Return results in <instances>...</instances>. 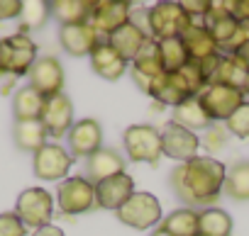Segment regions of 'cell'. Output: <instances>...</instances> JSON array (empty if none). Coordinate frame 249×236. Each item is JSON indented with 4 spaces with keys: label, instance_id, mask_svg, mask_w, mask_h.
Wrapping results in <instances>:
<instances>
[{
    "label": "cell",
    "instance_id": "obj_1",
    "mask_svg": "<svg viewBox=\"0 0 249 236\" xmlns=\"http://www.w3.org/2000/svg\"><path fill=\"white\" fill-rule=\"evenodd\" d=\"M227 168L213 156H196L171 173V188L188 207H210L225 188Z\"/></svg>",
    "mask_w": 249,
    "mask_h": 236
},
{
    "label": "cell",
    "instance_id": "obj_2",
    "mask_svg": "<svg viewBox=\"0 0 249 236\" xmlns=\"http://www.w3.org/2000/svg\"><path fill=\"white\" fill-rule=\"evenodd\" d=\"M191 17L183 13L181 3H171V0H161V3L152 5L147 10V27L144 32L157 39V42H164V39H178L188 27H191Z\"/></svg>",
    "mask_w": 249,
    "mask_h": 236
},
{
    "label": "cell",
    "instance_id": "obj_3",
    "mask_svg": "<svg viewBox=\"0 0 249 236\" xmlns=\"http://www.w3.org/2000/svg\"><path fill=\"white\" fill-rule=\"evenodd\" d=\"M37 44L30 34L18 32L10 37L0 39V63H3V73L10 76H27L30 68L37 61Z\"/></svg>",
    "mask_w": 249,
    "mask_h": 236
},
{
    "label": "cell",
    "instance_id": "obj_4",
    "mask_svg": "<svg viewBox=\"0 0 249 236\" xmlns=\"http://www.w3.org/2000/svg\"><path fill=\"white\" fill-rule=\"evenodd\" d=\"M122 144L127 151L130 161L135 163H152L157 166L159 158L164 156L161 151V132L152 125H132L124 129Z\"/></svg>",
    "mask_w": 249,
    "mask_h": 236
},
{
    "label": "cell",
    "instance_id": "obj_5",
    "mask_svg": "<svg viewBox=\"0 0 249 236\" xmlns=\"http://www.w3.org/2000/svg\"><path fill=\"white\" fill-rule=\"evenodd\" d=\"M203 110L208 112L210 122H227L230 117L247 102V95L244 90H237V88H230V85H222V83H208L200 95H198Z\"/></svg>",
    "mask_w": 249,
    "mask_h": 236
},
{
    "label": "cell",
    "instance_id": "obj_6",
    "mask_svg": "<svg viewBox=\"0 0 249 236\" xmlns=\"http://www.w3.org/2000/svg\"><path fill=\"white\" fill-rule=\"evenodd\" d=\"M56 205L64 214H83L98 207L95 197V185L86 175H71L64 178L56 188Z\"/></svg>",
    "mask_w": 249,
    "mask_h": 236
},
{
    "label": "cell",
    "instance_id": "obj_7",
    "mask_svg": "<svg viewBox=\"0 0 249 236\" xmlns=\"http://www.w3.org/2000/svg\"><path fill=\"white\" fill-rule=\"evenodd\" d=\"M115 214L124 226L144 231L161 221V202L152 192H135Z\"/></svg>",
    "mask_w": 249,
    "mask_h": 236
},
{
    "label": "cell",
    "instance_id": "obj_8",
    "mask_svg": "<svg viewBox=\"0 0 249 236\" xmlns=\"http://www.w3.org/2000/svg\"><path fill=\"white\" fill-rule=\"evenodd\" d=\"M15 214L25 221V226L30 229H42L47 224H52V214H54V197L44 190V188H27L20 192L18 205H15Z\"/></svg>",
    "mask_w": 249,
    "mask_h": 236
},
{
    "label": "cell",
    "instance_id": "obj_9",
    "mask_svg": "<svg viewBox=\"0 0 249 236\" xmlns=\"http://www.w3.org/2000/svg\"><path fill=\"white\" fill-rule=\"evenodd\" d=\"M198 149H200V137L178 127L176 122H166L164 129H161V151L164 156L178 161V163H188L191 158L198 156Z\"/></svg>",
    "mask_w": 249,
    "mask_h": 236
},
{
    "label": "cell",
    "instance_id": "obj_10",
    "mask_svg": "<svg viewBox=\"0 0 249 236\" xmlns=\"http://www.w3.org/2000/svg\"><path fill=\"white\" fill-rule=\"evenodd\" d=\"M71 163H73L71 151H66L64 146H59L54 142H47L35 154L32 168H35V175L39 180H64L69 175Z\"/></svg>",
    "mask_w": 249,
    "mask_h": 236
},
{
    "label": "cell",
    "instance_id": "obj_11",
    "mask_svg": "<svg viewBox=\"0 0 249 236\" xmlns=\"http://www.w3.org/2000/svg\"><path fill=\"white\" fill-rule=\"evenodd\" d=\"M130 20H132V5L124 3V0H95L93 3L90 25L95 27L98 34H105V39Z\"/></svg>",
    "mask_w": 249,
    "mask_h": 236
},
{
    "label": "cell",
    "instance_id": "obj_12",
    "mask_svg": "<svg viewBox=\"0 0 249 236\" xmlns=\"http://www.w3.org/2000/svg\"><path fill=\"white\" fill-rule=\"evenodd\" d=\"M30 88H35L44 97H54L64 93V66L54 56H39L27 73Z\"/></svg>",
    "mask_w": 249,
    "mask_h": 236
},
{
    "label": "cell",
    "instance_id": "obj_13",
    "mask_svg": "<svg viewBox=\"0 0 249 236\" xmlns=\"http://www.w3.org/2000/svg\"><path fill=\"white\" fill-rule=\"evenodd\" d=\"M39 122L44 125L49 137H54V139L66 137L69 129L73 127V102L69 100V95L59 93L54 97H47Z\"/></svg>",
    "mask_w": 249,
    "mask_h": 236
},
{
    "label": "cell",
    "instance_id": "obj_14",
    "mask_svg": "<svg viewBox=\"0 0 249 236\" xmlns=\"http://www.w3.org/2000/svg\"><path fill=\"white\" fill-rule=\"evenodd\" d=\"M69 139V149H71V156L73 158H88L93 156L98 149H103V129H100V122L98 120H78L73 122V127L69 129L66 134Z\"/></svg>",
    "mask_w": 249,
    "mask_h": 236
},
{
    "label": "cell",
    "instance_id": "obj_15",
    "mask_svg": "<svg viewBox=\"0 0 249 236\" xmlns=\"http://www.w3.org/2000/svg\"><path fill=\"white\" fill-rule=\"evenodd\" d=\"M132 195H135V180L127 173H117L112 178H105V180L95 183L98 207H103V209H115L117 212Z\"/></svg>",
    "mask_w": 249,
    "mask_h": 236
},
{
    "label": "cell",
    "instance_id": "obj_16",
    "mask_svg": "<svg viewBox=\"0 0 249 236\" xmlns=\"http://www.w3.org/2000/svg\"><path fill=\"white\" fill-rule=\"evenodd\" d=\"M203 25L213 34V39L220 47V54L230 49V42L234 39V32L239 27V20L230 13V3H213L210 13L203 17Z\"/></svg>",
    "mask_w": 249,
    "mask_h": 236
},
{
    "label": "cell",
    "instance_id": "obj_17",
    "mask_svg": "<svg viewBox=\"0 0 249 236\" xmlns=\"http://www.w3.org/2000/svg\"><path fill=\"white\" fill-rule=\"evenodd\" d=\"M100 42V34L95 32V27L90 22H83V25H69V27H61L59 32V44L66 54L71 56H90V51L98 47Z\"/></svg>",
    "mask_w": 249,
    "mask_h": 236
},
{
    "label": "cell",
    "instance_id": "obj_18",
    "mask_svg": "<svg viewBox=\"0 0 249 236\" xmlns=\"http://www.w3.org/2000/svg\"><path fill=\"white\" fill-rule=\"evenodd\" d=\"M147 95H152V97H154L159 105H164V107H176V105H181L183 100L193 97L191 90H188V85L183 83V78L178 76V71H176V73L164 71L161 76H157V78L152 80Z\"/></svg>",
    "mask_w": 249,
    "mask_h": 236
},
{
    "label": "cell",
    "instance_id": "obj_19",
    "mask_svg": "<svg viewBox=\"0 0 249 236\" xmlns=\"http://www.w3.org/2000/svg\"><path fill=\"white\" fill-rule=\"evenodd\" d=\"M90 68L105 80H117L127 71V61L122 59V54L107 39H100L98 47L90 51Z\"/></svg>",
    "mask_w": 249,
    "mask_h": 236
},
{
    "label": "cell",
    "instance_id": "obj_20",
    "mask_svg": "<svg viewBox=\"0 0 249 236\" xmlns=\"http://www.w3.org/2000/svg\"><path fill=\"white\" fill-rule=\"evenodd\" d=\"M147 32H144V27H140L135 20H130L127 25H122L120 30H115L110 37H107V42L122 54V59L124 61H135V56L140 54V49L144 47V42H147Z\"/></svg>",
    "mask_w": 249,
    "mask_h": 236
},
{
    "label": "cell",
    "instance_id": "obj_21",
    "mask_svg": "<svg viewBox=\"0 0 249 236\" xmlns=\"http://www.w3.org/2000/svg\"><path fill=\"white\" fill-rule=\"evenodd\" d=\"M181 42L191 56V61H203L208 56H215L220 54V47L217 42L213 39V34L208 32V27L203 22H191V27L181 34Z\"/></svg>",
    "mask_w": 249,
    "mask_h": 236
},
{
    "label": "cell",
    "instance_id": "obj_22",
    "mask_svg": "<svg viewBox=\"0 0 249 236\" xmlns=\"http://www.w3.org/2000/svg\"><path fill=\"white\" fill-rule=\"evenodd\" d=\"M117 173H124V161L115 149H98L93 156H88L86 163V178L95 185L105 178H112Z\"/></svg>",
    "mask_w": 249,
    "mask_h": 236
},
{
    "label": "cell",
    "instance_id": "obj_23",
    "mask_svg": "<svg viewBox=\"0 0 249 236\" xmlns=\"http://www.w3.org/2000/svg\"><path fill=\"white\" fill-rule=\"evenodd\" d=\"M49 13L54 20L61 22V27L83 25L90 22L93 0H54V3H49Z\"/></svg>",
    "mask_w": 249,
    "mask_h": 236
},
{
    "label": "cell",
    "instance_id": "obj_24",
    "mask_svg": "<svg viewBox=\"0 0 249 236\" xmlns=\"http://www.w3.org/2000/svg\"><path fill=\"white\" fill-rule=\"evenodd\" d=\"M171 122H176L178 127H183V129H188V132H193V134H196V129H210V127H213V122H210L208 112L203 110L198 95H196V97H188V100H183L181 105L174 107Z\"/></svg>",
    "mask_w": 249,
    "mask_h": 236
},
{
    "label": "cell",
    "instance_id": "obj_25",
    "mask_svg": "<svg viewBox=\"0 0 249 236\" xmlns=\"http://www.w3.org/2000/svg\"><path fill=\"white\" fill-rule=\"evenodd\" d=\"M44 95H39L35 88L25 85L15 93L13 97V114L15 122H30V120H39L42 110H44Z\"/></svg>",
    "mask_w": 249,
    "mask_h": 236
},
{
    "label": "cell",
    "instance_id": "obj_26",
    "mask_svg": "<svg viewBox=\"0 0 249 236\" xmlns=\"http://www.w3.org/2000/svg\"><path fill=\"white\" fill-rule=\"evenodd\" d=\"M161 229L171 236H200V212H196L193 207H181L164 217Z\"/></svg>",
    "mask_w": 249,
    "mask_h": 236
},
{
    "label": "cell",
    "instance_id": "obj_27",
    "mask_svg": "<svg viewBox=\"0 0 249 236\" xmlns=\"http://www.w3.org/2000/svg\"><path fill=\"white\" fill-rule=\"evenodd\" d=\"M247 76H249V68H247L234 54H222L213 83H222V85H230V88L244 90V85H247Z\"/></svg>",
    "mask_w": 249,
    "mask_h": 236
},
{
    "label": "cell",
    "instance_id": "obj_28",
    "mask_svg": "<svg viewBox=\"0 0 249 236\" xmlns=\"http://www.w3.org/2000/svg\"><path fill=\"white\" fill-rule=\"evenodd\" d=\"M13 137H15L18 149L37 154L47 144V137L49 134H47V129H44V125L39 120H30V122H15Z\"/></svg>",
    "mask_w": 249,
    "mask_h": 236
},
{
    "label": "cell",
    "instance_id": "obj_29",
    "mask_svg": "<svg viewBox=\"0 0 249 236\" xmlns=\"http://www.w3.org/2000/svg\"><path fill=\"white\" fill-rule=\"evenodd\" d=\"M132 71H137V73H142V76H147V78H152V80L164 73L161 51H159V42H157V39L147 37L144 47L140 49V54H137L135 61H132Z\"/></svg>",
    "mask_w": 249,
    "mask_h": 236
},
{
    "label": "cell",
    "instance_id": "obj_30",
    "mask_svg": "<svg viewBox=\"0 0 249 236\" xmlns=\"http://www.w3.org/2000/svg\"><path fill=\"white\" fill-rule=\"evenodd\" d=\"M232 217L220 207H208L200 212V236H230Z\"/></svg>",
    "mask_w": 249,
    "mask_h": 236
},
{
    "label": "cell",
    "instance_id": "obj_31",
    "mask_svg": "<svg viewBox=\"0 0 249 236\" xmlns=\"http://www.w3.org/2000/svg\"><path fill=\"white\" fill-rule=\"evenodd\" d=\"M232 200L247 202L249 200V161H239L227 171L225 188H222Z\"/></svg>",
    "mask_w": 249,
    "mask_h": 236
},
{
    "label": "cell",
    "instance_id": "obj_32",
    "mask_svg": "<svg viewBox=\"0 0 249 236\" xmlns=\"http://www.w3.org/2000/svg\"><path fill=\"white\" fill-rule=\"evenodd\" d=\"M159 51H161L164 71H169V73L181 71V68L191 61V56H188V51H186L181 37H178V39H164V42H159Z\"/></svg>",
    "mask_w": 249,
    "mask_h": 236
},
{
    "label": "cell",
    "instance_id": "obj_33",
    "mask_svg": "<svg viewBox=\"0 0 249 236\" xmlns=\"http://www.w3.org/2000/svg\"><path fill=\"white\" fill-rule=\"evenodd\" d=\"M52 17L49 13V3L42 0H32V3H22V13H20V32H30V30H39L44 27V22Z\"/></svg>",
    "mask_w": 249,
    "mask_h": 236
},
{
    "label": "cell",
    "instance_id": "obj_34",
    "mask_svg": "<svg viewBox=\"0 0 249 236\" xmlns=\"http://www.w3.org/2000/svg\"><path fill=\"white\" fill-rule=\"evenodd\" d=\"M225 129H227V134H232L237 139H249V102H244L225 122Z\"/></svg>",
    "mask_w": 249,
    "mask_h": 236
},
{
    "label": "cell",
    "instance_id": "obj_35",
    "mask_svg": "<svg viewBox=\"0 0 249 236\" xmlns=\"http://www.w3.org/2000/svg\"><path fill=\"white\" fill-rule=\"evenodd\" d=\"M0 236H27V226L15 212H3L0 214Z\"/></svg>",
    "mask_w": 249,
    "mask_h": 236
},
{
    "label": "cell",
    "instance_id": "obj_36",
    "mask_svg": "<svg viewBox=\"0 0 249 236\" xmlns=\"http://www.w3.org/2000/svg\"><path fill=\"white\" fill-rule=\"evenodd\" d=\"M200 144H203L210 154L222 151V149H225V144H227V129H225V127H220V125H213L210 129H205V134H203Z\"/></svg>",
    "mask_w": 249,
    "mask_h": 236
},
{
    "label": "cell",
    "instance_id": "obj_37",
    "mask_svg": "<svg viewBox=\"0 0 249 236\" xmlns=\"http://www.w3.org/2000/svg\"><path fill=\"white\" fill-rule=\"evenodd\" d=\"M181 8H183V13L193 20V17H205V15L210 13L213 3H210V0H183Z\"/></svg>",
    "mask_w": 249,
    "mask_h": 236
},
{
    "label": "cell",
    "instance_id": "obj_38",
    "mask_svg": "<svg viewBox=\"0 0 249 236\" xmlns=\"http://www.w3.org/2000/svg\"><path fill=\"white\" fill-rule=\"evenodd\" d=\"M22 13L20 0H0V20H15Z\"/></svg>",
    "mask_w": 249,
    "mask_h": 236
},
{
    "label": "cell",
    "instance_id": "obj_39",
    "mask_svg": "<svg viewBox=\"0 0 249 236\" xmlns=\"http://www.w3.org/2000/svg\"><path fill=\"white\" fill-rule=\"evenodd\" d=\"M230 13L239 22H249V0H232V3H230Z\"/></svg>",
    "mask_w": 249,
    "mask_h": 236
},
{
    "label": "cell",
    "instance_id": "obj_40",
    "mask_svg": "<svg viewBox=\"0 0 249 236\" xmlns=\"http://www.w3.org/2000/svg\"><path fill=\"white\" fill-rule=\"evenodd\" d=\"M32 236H64V229H59V226H54V224H47V226L37 229Z\"/></svg>",
    "mask_w": 249,
    "mask_h": 236
},
{
    "label": "cell",
    "instance_id": "obj_41",
    "mask_svg": "<svg viewBox=\"0 0 249 236\" xmlns=\"http://www.w3.org/2000/svg\"><path fill=\"white\" fill-rule=\"evenodd\" d=\"M232 54H234V56H237V59H239V61H242V63L249 68V42H247V44H242L239 49H234Z\"/></svg>",
    "mask_w": 249,
    "mask_h": 236
},
{
    "label": "cell",
    "instance_id": "obj_42",
    "mask_svg": "<svg viewBox=\"0 0 249 236\" xmlns=\"http://www.w3.org/2000/svg\"><path fill=\"white\" fill-rule=\"evenodd\" d=\"M152 236H171V234H169V231H164V229L159 226L157 231H152Z\"/></svg>",
    "mask_w": 249,
    "mask_h": 236
},
{
    "label": "cell",
    "instance_id": "obj_43",
    "mask_svg": "<svg viewBox=\"0 0 249 236\" xmlns=\"http://www.w3.org/2000/svg\"><path fill=\"white\" fill-rule=\"evenodd\" d=\"M244 95H249V76H247V85H244Z\"/></svg>",
    "mask_w": 249,
    "mask_h": 236
},
{
    "label": "cell",
    "instance_id": "obj_44",
    "mask_svg": "<svg viewBox=\"0 0 249 236\" xmlns=\"http://www.w3.org/2000/svg\"><path fill=\"white\" fill-rule=\"evenodd\" d=\"M0 76H3V63H0Z\"/></svg>",
    "mask_w": 249,
    "mask_h": 236
}]
</instances>
